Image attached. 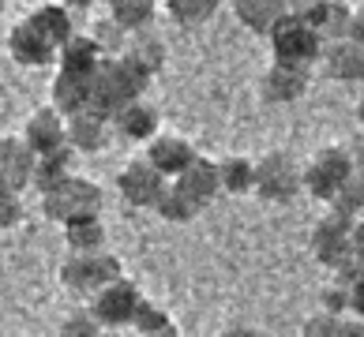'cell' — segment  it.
<instances>
[{
  "label": "cell",
  "mask_w": 364,
  "mask_h": 337,
  "mask_svg": "<svg viewBox=\"0 0 364 337\" xmlns=\"http://www.w3.org/2000/svg\"><path fill=\"white\" fill-rule=\"evenodd\" d=\"M143 337H181V330H177V322H169V326H161L154 333H143Z\"/></svg>",
  "instance_id": "obj_43"
},
{
  "label": "cell",
  "mask_w": 364,
  "mask_h": 337,
  "mask_svg": "<svg viewBox=\"0 0 364 337\" xmlns=\"http://www.w3.org/2000/svg\"><path fill=\"white\" fill-rule=\"evenodd\" d=\"M23 143L31 146L34 158H49V154H60L68 150V120H64L53 105H46V109H34L31 116H26L23 124Z\"/></svg>",
  "instance_id": "obj_10"
},
{
  "label": "cell",
  "mask_w": 364,
  "mask_h": 337,
  "mask_svg": "<svg viewBox=\"0 0 364 337\" xmlns=\"http://www.w3.org/2000/svg\"><path fill=\"white\" fill-rule=\"evenodd\" d=\"M154 75H146L143 67L132 60V57H120V60H105L98 79H94V101L90 109L102 113L105 120H113L124 105L132 101H143L146 87H151Z\"/></svg>",
  "instance_id": "obj_1"
},
{
  "label": "cell",
  "mask_w": 364,
  "mask_h": 337,
  "mask_svg": "<svg viewBox=\"0 0 364 337\" xmlns=\"http://www.w3.org/2000/svg\"><path fill=\"white\" fill-rule=\"evenodd\" d=\"M308 83H312V72H304V67H289V64H271L263 75V98L274 101V105H289L296 98H304Z\"/></svg>",
  "instance_id": "obj_17"
},
{
  "label": "cell",
  "mask_w": 364,
  "mask_h": 337,
  "mask_svg": "<svg viewBox=\"0 0 364 337\" xmlns=\"http://www.w3.org/2000/svg\"><path fill=\"white\" fill-rule=\"evenodd\" d=\"M349 42H357L364 49V4L353 8V23H349Z\"/></svg>",
  "instance_id": "obj_40"
},
{
  "label": "cell",
  "mask_w": 364,
  "mask_h": 337,
  "mask_svg": "<svg viewBox=\"0 0 364 337\" xmlns=\"http://www.w3.org/2000/svg\"><path fill=\"white\" fill-rule=\"evenodd\" d=\"M128 57L136 60L146 75H158L161 67H166V42L154 34V31H146V34H136L132 38V49H128Z\"/></svg>",
  "instance_id": "obj_29"
},
{
  "label": "cell",
  "mask_w": 364,
  "mask_h": 337,
  "mask_svg": "<svg viewBox=\"0 0 364 337\" xmlns=\"http://www.w3.org/2000/svg\"><path fill=\"white\" fill-rule=\"evenodd\" d=\"M301 11V19L312 26V31L323 38V42H342L349 38V23H353V8L342 4V0H316V4H304L296 8Z\"/></svg>",
  "instance_id": "obj_13"
},
{
  "label": "cell",
  "mask_w": 364,
  "mask_h": 337,
  "mask_svg": "<svg viewBox=\"0 0 364 337\" xmlns=\"http://www.w3.org/2000/svg\"><path fill=\"white\" fill-rule=\"evenodd\" d=\"M218 172H222V192L225 195H248L255 192V161L252 158H222L218 161Z\"/></svg>",
  "instance_id": "obj_26"
},
{
  "label": "cell",
  "mask_w": 364,
  "mask_h": 337,
  "mask_svg": "<svg viewBox=\"0 0 364 337\" xmlns=\"http://www.w3.org/2000/svg\"><path fill=\"white\" fill-rule=\"evenodd\" d=\"M19 221H23V199L0 192V228H16Z\"/></svg>",
  "instance_id": "obj_37"
},
{
  "label": "cell",
  "mask_w": 364,
  "mask_h": 337,
  "mask_svg": "<svg viewBox=\"0 0 364 337\" xmlns=\"http://www.w3.org/2000/svg\"><path fill=\"white\" fill-rule=\"evenodd\" d=\"M323 49L327 42L301 19V11H289L274 31H271V53H274V64H289V67H304L312 72V64L323 60Z\"/></svg>",
  "instance_id": "obj_3"
},
{
  "label": "cell",
  "mask_w": 364,
  "mask_h": 337,
  "mask_svg": "<svg viewBox=\"0 0 364 337\" xmlns=\"http://www.w3.org/2000/svg\"><path fill=\"white\" fill-rule=\"evenodd\" d=\"M312 255L319 266L327 270H338L346 263H353V221L342 218V214H327V218H319L316 228H312Z\"/></svg>",
  "instance_id": "obj_8"
},
{
  "label": "cell",
  "mask_w": 364,
  "mask_h": 337,
  "mask_svg": "<svg viewBox=\"0 0 364 337\" xmlns=\"http://www.w3.org/2000/svg\"><path fill=\"white\" fill-rule=\"evenodd\" d=\"M102 187L87 180V177H72L68 184H60L57 192H49L42 199V210L49 221H57L60 228H68L75 221H87V218H102Z\"/></svg>",
  "instance_id": "obj_4"
},
{
  "label": "cell",
  "mask_w": 364,
  "mask_h": 337,
  "mask_svg": "<svg viewBox=\"0 0 364 337\" xmlns=\"http://www.w3.org/2000/svg\"><path fill=\"white\" fill-rule=\"evenodd\" d=\"M346 289H349V311H353V319L364 322V270H360L353 281H349Z\"/></svg>",
  "instance_id": "obj_38"
},
{
  "label": "cell",
  "mask_w": 364,
  "mask_h": 337,
  "mask_svg": "<svg viewBox=\"0 0 364 337\" xmlns=\"http://www.w3.org/2000/svg\"><path fill=\"white\" fill-rule=\"evenodd\" d=\"M181 187V192L192 199V202H199V206H210L214 199L222 195V172H218V161H210V158H199L192 169L184 172L181 180H173Z\"/></svg>",
  "instance_id": "obj_20"
},
{
  "label": "cell",
  "mask_w": 364,
  "mask_h": 337,
  "mask_svg": "<svg viewBox=\"0 0 364 337\" xmlns=\"http://www.w3.org/2000/svg\"><path fill=\"white\" fill-rule=\"evenodd\" d=\"M166 11L177 26H199L218 11V0H169Z\"/></svg>",
  "instance_id": "obj_31"
},
{
  "label": "cell",
  "mask_w": 364,
  "mask_h": 337,
  "mask_svg": "<svg viewBox=\"0 0 364 337\" xmlns=\"http://www.w3.org/2000/svg\"><path fill=\"white\" fill-rule=\"evenodd\" d=\"M289 11L293 8L282 4V0H237L233 4V16L245 23L252 34H267V38H271V31L289 16Z\"/></svg>",
  "instance_id": "obj_21"
},
{
  "label": "cell",
  "mask_w": 364,
  "mask_h": 337,
  "mask_svg": "<svg viewBox=\"0 0 364 337\" xmlns=\"http://www.w3.org/2000/svg\"><path fill=\"white\" fill-rule=\"evenodd\" d=\"M319 300H323V311H327V315H338V319H342V315L349 311V289H346V285H338V281L323 289Z\"/></svg>",
  "instance_id": "obj_36"
},
{
  "label": "cell",
  "mask_w": 364,
  "mask_h": 337,
  "mask_svg": "<svg viewBox=\"0 0 364 337\" xmlns=\"http://www.w3.org/2000/svg\"><path fill=\"white\" fill-rule=\"evenodd\" d=\"M34 184V154L23 139H0V192L19 195Z\"/></svg>",
  "instance_id": "obj_15"
},
{
  "label": "cell",
  "mask_w": 364,
  "mask_h": 337,
  "mask_svg": "<svg viewBox=\"0 0 364 337\" xmlns=\"http://www.w3.org/2000/svg\"><path fill=\"white\" fill-rule=\"evenodd\" d=\"M8 53H11V60L23 64V67H49V64L60 60V49L31 23V16H23L8 31Z\"/></svg>",
  "instance_id": "obj_11"
},
{
  "label": "cell",
  "mask_w": 364,
  "mask_h": 337,
  "mask_svg": "<svg viewBox=\"0 0 364 337\" xmlns=\"http://www.w3.org/2000/svg\"><path fill=\"white\" fill-rule=\"evenodd\" d=\"M169 315L161 311L158 304H151V300H143V307H139V315H136V322H132V333L136 337H143V333H154V330H161V326H169Z\"/></svg>",
  "instance_id": "obj_35"
},
{
  "label": "cell",
  "mask_w": 364,
  "mask_h": 337,
  "mask_svg": "<svg viewBox=\"0 0 364 337\" xmlns=\"http://www.w3.org/2000/svg\"><path fill=\"white\" fill-rule=\"evenodd\" d=\"M109 135H113V120H105L102 113H79L68 120V143L75 154H94V150H105L109 146Z\"/></svg>",
  "instance_id": "obj_18"
},
{
  "label": "cell",
  "mask_w": 364,
  "mask_h": 337,
  "mask_svg": "<svg viewBox=\"0 0 364 337\" xmlns=\"http://www.w3.org/2000/svg\"><path fill=\"white\" fill-rule=\"evenodd\" d=\"M75 177V150L68 146V150H60V154H49V158H34V184L42 192V199L49 192H57L60 184H68Z\"/></svg>",
  "instance_id": "obj_22"
},
{
  "label": "cell",
  "mask_w": 364,
  "mask_h": 337,
  "mask_svg": "<svg viewBox=\"0 0 364 337\" xmlns=\"http://www.w3.org/2000/svg\"><path fill=\"white\" fill-rule=\"evenodd\" d=\"M143 300H146V296L139 292L136 281L120 277L117 285H109L105 292L94 296V300H87V311L98 319V326H102L105 333H120V330H128L132 322H136Z\"/></svg>",
  "instance_id": "obj_7"
},
{
  "label": "cell",
  "mask_w": 364,
  "mask_h": 337,
  "mask_svg": "<svg viewBox=\"0 0 364 337\" xmlns=\"http://www.w3.org/2000/svg\"><path fill=\"white\" fill-rule=\"evenodd\" d=\"M357 124H360V131H364V98L357 101Z\"/></svg>",
  "instance_id": "obj_44"
},
{
  "label": "cell",
  "mask_w": 364,
  "mask_h": 337,
  "mask_svg": "<svg viewBox=\"0 0 364 337\" xmlns=\"http://www.w3.org/2000/svg\"><path fill=\"white\" fill-rule=\"evenodd\" d=\"M199 214H203V206L188 199L177 184H169V192L161 195V202H158V218H166L173 225H188V221H196Z\"/></svg>",
  "instance_id": "obj_30"
},
{
  "label": "cell",
  "mask_w": 364,
  "mask_h": 337,
  "mask_svg": "<svg viewBox=\"0 0 364 337\" xmlns=\"http://www.w3.org/2000/svg\"><path fill=\"white\" fill-rule=\"evenodd\" d=\"M124 277V266L113 251H94V255H68L60 263V285L72 296L94 300L98 292H105L109 285Z\"/></svg>",
  "instance_id": "obj_2"
},
{
  "label": "cell",
  "mask_w": 364,
  "mask_h": 337,
  "mask_svg": "<svg viewBox=\"0 0 364 337\" xmlns=\"http://www.w3.org/2000/svg\"><path fill=\"white\" fill-rule=\"evenodd\" d=\"M102 64H105V57L98 53V45L90 42V34H75L72 42L60 49V60H57L60 72H72V75H98Z\"/></svg>",
  "instance_id": "obj_23"
},
{
  "label": "cell",
  "mask_w": 364,
  "mask_h": 337,
  "mask_svg": "<svg viewBox=\"0 0 364 337\" xmlns=\"http://www.w3.org/2000/svg\"><path fill=\"white\" fill-rule=\"evenodd\" d=\"M331 210L342 214V218H349V221H360V218H364V177H353V180H349L342 192L334 195Z\"/></svg>",
  "instance_id": "obj_32"
},
{
  "label": "cell",
  "mask_w": 364,
  "mask_h": 337,
  "mask_svg": "<svg viewBox=\"0 0 364 337\" xmlns=\"http://www.w3.org/2000/svg\"><path fill=\"white\" fill-rule=\"evenodd\" d=\"M64 244H68L72 255L105 251V225H102V218H87V221L68 225V228H64Z\"/></svg>",
  "instance_id": "obj_27"
},
{
  "label": "cell",
  "mask_w": 364,
  "mask_h": 337,
  "mask_svg": "<svg viewBox=\"0 0 364 337\" xmlns=\"http://www.w3.org/2000/svg\"><path fill=\"white\" fill-rule=\"evenodd\" d=\"M353 177H357L353 158H349L346 146H323V150H316L304 165V192L331 206L334 195H338Z\"/></svg>",
  "instance_id": "obj_5"
},
{
  "label": "cell",
  "mask_w": 364,
  "mask_h": 337,
  "mask_svg": "<svg viewBox=\"0 0 364 337\" xmlns=\"http://www.w3.org/2000/svg\"><path fill=\"white\" fill-rule=\"evenodd\" d=\"M342 337H364V322H360V319H346Z\"/></svg>",
  "instance_id": "obj_42"
},
{
  "label": "cell",
  "mask_w": 364,
  "mask_h": 337,
  "mask_svg": "<svg viewBox=\"0 0 364 337\" xmlns=\"http://www.w3.org/2000/svg\"><path fill=\"white\" fill-rule=\"evenodd\" d=\"M323 72H327L334 83H360L364 79V49L357 42H349V38H342V42H331L327 49H323Z\"/></svg>",
  "instance_id": "obj_19"
},
{
  "label": "cell",
  "mask_w": 364,
  "mask_h": 337,
  "mask_svg": "<svg viewBox=\"0 0 364 337\" xmlns=\"http://www.w3.org/2000/svg\"><path fill=\"white\" fill-rule=\"evenodd\" d=\"M304 192V169L286 150L255 158V195L267 202H293Z\"/></svg>",
  "instance_id": "obj_6"
},
{
  "label": "cell",
  "mask_w": 364,
  "mask_h": 337,
  "mask_svg": "<svg viewBox=\"0 0 364 337\" xmlns=\"http://www.w3.org/2000/svg\"><path fill=\"white\" fill-rule=\"evenodd\" d=\"M346 150H349V158H353V172L364 177V131H357L353 139L346 143Z\"/></svg>",
  "instance_id": "obj_39"
},
{
  "label": "cell",
  "mask_w": 364,
  "mask_h": 337,
  "mask_svg": "<svg viewBox=\"0 0 364 337\" xmlns=\"http://www.w3.org/2000/svg\"><path fill=\"white\" fill-rule=\"evenodd\" d=\"M342 330H346V319L327 315V311H316L312 319H304L301 337H342Z\"/></svg>",
  "instance_id": "obj_34"
},
{
  "label": "cell",
  "mask_w": 364,
  "mask_h": 337,
  "mask_svg": "<svg viewBox=\"0 0 364 337\" xmlns=\"http://www.w3.org/2000/svg\"><path fill=\"white\" fill-rule=\"evenodd\" d=\"M94 79L98 75H72V72H57L49 87V98H53V109H57L64 120H72L79 113L90 109L94 101Z\"/></svg>",
  "instance_id": "obj_14"
},
{
  "label": "cell",
  "mask_w": 364,
  "mask_h": 337,
  "mask_svg": "<svg viewBox=\"0 0 364 337\" xmlns=\"http://www.w3.org/2000/svg\"><path fill=\"white\" fill-rule=\"evenodd\" d=\"M90 42L98 45V53L105 60H120V57H128V49H132V34L120 31V26L105 16L90 26Z\"/></svg>",
  "instance_id": "obj_28"
},
{
  "label": "cell",
  "mask_w": 364,
  "mask_h": 337,
  "mask_svg": "<svg viewBox=\"0 0 364 337\" xmlns=\"http://www.w3.org/2000/svg\"><path fill=\"white\" fill-rule=\"evenodd\" d=\"M154 16H158L154 0H113V4H109V19L120 26V31H128L132 38L151 31Z\"/></svg>",
  "instance_id": "obj_24"
},
{
  "label": "cell",
  "mask_w": 364,
  "mask_h": 337,
  "mask_svg": "<svg viewBox=\"0 0 364 337\" xmlns=\"http://www.w3.org/2000/svg\"><path fill=\"white\" fill-rule=\"evenodd\" d=\"M117 192L128 206H136V210H158L161 195L169 192V180L139 158V161H128V165L117 172Z\"/></svg>",
  "instance_id": "obj_9"
},
{
  "label": "cell",
  "mask_w": 364,
  "mask_h": 337,
  "mask_svg": "<svg viewBox=\"0 0 364 337\" xmlns=\"http://www.w3.org/2000/svg\"><path fill=\"white\" fill-rule=\"evenodd\" d=\"M353 259L364 263V218L353 221Z\"/></svg>",
  "instance_id": "obj_41"
},
{
  "label": "cell",
  "mask_w": 364,
  "mask_h": 337,
  "mask_svg": "<svg viewBox=\"0 0 364 337\" xmlns=\"http://www.w3.org/2000/svg\"><path fill=\"white\" fill-rule=\"evenodd\" d=\"M31 23H34L57 49H64V45L75 38L72 16H68V8H64V4H42V8H34V11H31Z\"/></svg>",
  "instance_id": "obj_25"
},
{
  "label": "cell",
  "mask_w": 364,
  "mask_h": 337,
  "mask_svg": "<svg viewBox=\"0 0 364 337\" xmlns=\"http://www.w3.org/2000/svg\"><path fill=\"white\" fill-rule=\"evenodd\" d=\"M158 128H161V116H158V109L151 101H132V105H124V109L113 116V131L124 143H146L151 146L161 135Z\"/></svg>",
  "instance_id": "obj_16"
},
{
  "label": "cell",
  "mask_w": 364,
  "mask_h": 337,
  "mask_svg": "<svg viewBox=\"0 0 364 337\" xmlns=\"http://www.w3.org/2000/svg\"><path fill=\"white\" fill-rule=\"evenodd\" d=\"M143 161L154 165L166 180H181L184 172L199 161V154H196V146L188 139H181V135H158V139L146 146Z\"/></svg>",
  "instance_id": "obj_12"
},
{
  "label": "cell",
  "mask_w": 364,
  "mask_h": 337,
  "mask_svg": "<svg viewBox=\"0 0 364 337\" xmlns=\"http://www.w3.org/2000/svg\"><path fill=\"white\" fill-rule=\"evenodd\" d=\"M105 337H128V333H105Z\"/></svg>",
  "instance_id": "obj_45"
},
{
  "label": "cell",
  "mask_w": 364,
  "mask_h": 337,
  "mask_svg": "<svg viewBox=\"0 0 364 337\" xmlns=\"http://www.w3.org/2000/svg\"><path fill=\"white\" fill-rule=\"evenodd\" d=\"M60 337H105V330L98 326V319L83 307V311H72L68 319L60 322Z\"/></svg>",
  "instance_id": "obj_33"
}]
</instances>
